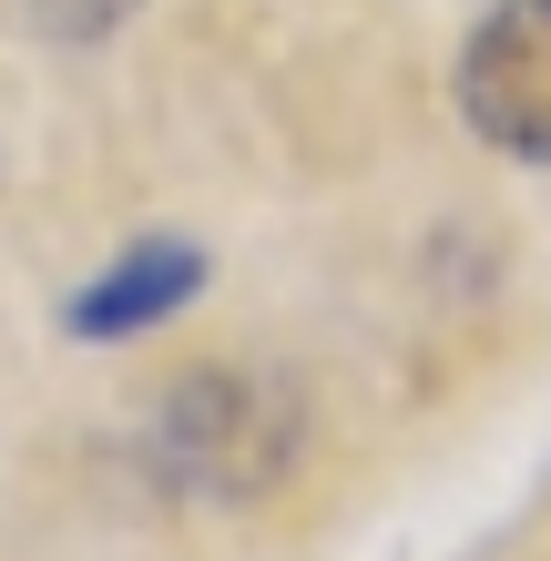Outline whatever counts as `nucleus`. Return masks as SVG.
I'll list each match as a JSON object with an SVG mask.
<instances>
[{"instance_id":"f03ea898","label":"nucleus","mask_w":551,"mask_h":561,"mask_svg":"<svg viewBox=\"0 0 551 561\" xmlns=\"http://www.w3.org/2000/svg\"><path fill=\"white\" fill-rule=\"evenodd\" d=\"M174 459H184V480L255 490L286 459V409L276 399H236V378H205V388L174 399Z\"/></svg>"},{"instance_id":"f257e3e1","label":"nucleus","mask_w":551,"mask_h":561,"mask_svg":"<svg viewBox=\"0 0 551 561\" xmlns=\"http://www.w3.org/2000/svg\"><path fill=\"white\" fill-rule=\"evenodd\" d=\"M460 103L501 153H551V0H501L460 51Z\"/></svg>"},{"instance_id":"20e7f679","label":"nucleus","mask_w":551,"mask_h":561,"mask_svg":"<svg viewBox=\"0 0 551 561\" xmlns=\"http://www.w3.org/2000/svg\"><path fill=\"white\" fill-rule=\"evenodd\" d=\"M134 0H21V21H42V31H61V42H92V31H113Z\"/></svg>"},{"instance_id":"7ed1b4c3","label":"nucleus","mask_w":551,"mask_h":561,"mask_svg":"<svg viewBox=\"0 0 551 561\" xmlns=\"http://www.w3.org/2000/svg\"><path fill=\"white\" fill-rule=\"evenodd\" d=\"M194 286H205V255L153 236V245H134V255H123V266H113V276H103V286H92L82 307H72V327H82V337H134V327L174 317Z\"/></svg>"}]
</instances>
